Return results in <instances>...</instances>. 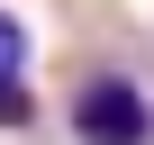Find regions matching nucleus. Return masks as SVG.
Wrapping results in <instances>:
<instances>
[{
    "instance_id": "obj_1",
    "label": "nucleus",
    "mask_w": 154,
    "mask_h": 145,
    "mask_svg": "<svg viewBox=\"0 0 154 145\" xmlns=\"http://www.w3.org/2000/svg\"><path fill=\"white\" fill-rule=\"evenodd\" d=\"M63 127H72V145H154V91L136 82V72L100 63V72L72 82Z\"/></svg>"
},
{
    "instance_id": "obj_2",
    "label": "nucleus",
    "mask_w": 154,
    "mask_h": 145,
    "mask_svg": "<svg viewBox=\"0 0 154 145\" xmlns=\"http://www.w3.org/2000/svg\"><path fill=\"white\" fill-rule=\"evenodd\" d=\"M36 45H27V27H18V9H0V127H27L36 118Z\"/></svg>"
}]
</instances>
